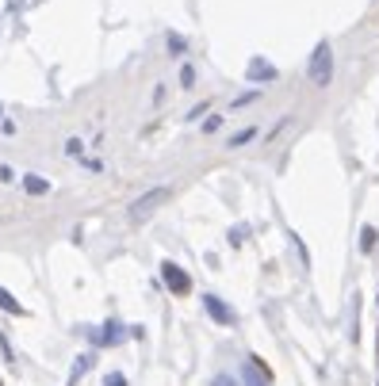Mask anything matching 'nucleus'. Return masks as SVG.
Segmentation results:
<instances>
[{"label": "nucleus", "mask_w": 379, "mask_h": 386, "mask_svg": "<svg viewBox=\"0 0 379 386\" xmlns=\"http://www.w3.org/2000/svg\"><path fill=\"white\" fill-rule=\"evenodd\" d=\"M215 386H234V383L227 379V375H219V379H215Z\"/></svg>", "instance_id": "13"}, {"label": "nucleus", "mask_w": 379, "mask_h": 386, "mask_svg": "<svg viewBox=\"0 0 379 386\" xmlns=\"http://www.w3.org/2000/svg\"><path fill=\"white\" fill-rule=\"evenodd\" d=\"M161 279H165V287L173 294H188L192 291V279L184 268H176V264H161Z\"/></svg>", "instance_id": "2"}, {"label": "nucleus", "mask_w": 379, "mask_h": 386, "mask_svg": "<svg viewBox=\"0 0 379 386\" xmlns=\"http://www.w3.org/2000/svg\"><path fill=\"white\" fill-rule=\"evenodd\" d=\"M310 85H318V88H326L329 80H334V50H329V43H318L314 46V54H310Z\"/></svg>", "instance_id": "1"}, {"label": "nucleus", "mask_w": 379, "mask_h": 386, "mask_svg": "<svg viewBox=\"0 0 379 386\" xmlns=\"http://www.w3.org/2000/svg\"><path fill=\"white\" fill-rule=\"evenodd\" d=\"M165 195H169V187H157V192L142 195V199H138V203H134V207H131V218H134V222H142V218H146L153 207H157L161 199H165Z\"/></svg>", "instance_id": "4"}, {"label": "nucleus", "mask_w": 379, "mask_h": 386, "mask_svg": "<svg viewBox=\"0 0 379 386\" xmlns=\"http://www.w3.org/2000/svg\"><path fill=\"white\" fill-rule=\"evenodd\" d=\"M253 134H257V130H241V134H234V138H230V145H245V142H253Z\"/></svg>", "instance_id": "10"}, {"label": "nucleus", "mask_w": 379, "mask_h": 386, "mask_svg": "<svg viewBox=\"0 0 379 386\" xmlns=\"http://www.w3.org/2000/svg\"><path fill=\"white\" fill-rule=\"evenodd\" d=\"M0 310H8V314H15V317H23V314H27V310H23L20 302L12 299V291H4V287H0Z\"/></svg>", "instance_id": "6"}, {"label": "nucleus", "mask_w": 379, "mask_h": 386, "mask_svg": "<svg viewBox=\"0 0 379 386\" xmlns=\"http://www.w3.org/2000/svg\"><path fill=\"white\" fill-rule=\"evenodd\" d=\"M203 306H207V314H211L219 325H234V322H238V314H234V310L219 299V294H207V299H203Z\"/></svg>", "instance_id": "3"}, {"label": "nucleus", "mask_w": 379, "mask_h": 386, "mask_svg": "<svg viewBox=\"0 0 379 386\" xmlns=\"http://www.w3.org/2000/svg\"><path fill=\"white\" fill-rule=\"evenodd\" d=\"M376 241H379V234H376L372 226H364V234H360V249L372 252V249H376Z\"/></svg>", "instance_id": "8"}, {"label": "nucleus", "mask_w": 379, "mask_h": 386, "mask_svg": "<svg viewBox=\"0 0 379 386\" xmlns=\"http://www.w3.org/2000/svg\"><path fill=\"white\" fill-rule=\"evenodd\" d=\"M245 386H264V383H261V379H257V375H253V364L245 367Z\"/></svg>", "instance_id": "12"}, {"label": "nucleus", "mask_w": 379, "mask_h": 386, "mask_svg": "<svg viewBox=\"0 0 379 386\" xmlns=\"http://www.w3.org/2000/svg\"><path fill=\"white\" fill-rule=\"evenodd\" d=\"M249 77H253V80H272V77H276V69L264 65V62H253V65H249Z\"/></svg>", "instance_id": "7"}, {"label": "nucleus", "mask_w": 379, "mask_h": 386, "mask_svg": "<svg viewBox=\"0 0 379 386\" xmlns=\"http://www.w3.org/2000/svg\"><path fill=\"white\" fill-rule=\"evenodd\" d=\"M88 336H92V344L108 348V344H119L127 333H123V325H115V322H111V325H103V333H88Z\"/></svg>", "instance_id": "5"}, {"label": "nucleus", "mask_w": 379, "mask_h": 386, "mask_svg": "<svg viewBox=\"0 0 379 386\" xmlns=\"http://www.w3.org/2000/svg\"><path fill=\"white\" fill-rule=\"evenodd\" d=\"M27 192H35V195H46V192H50V184H46V180H35V176H27Z\"/></svg>", "instance_id": "9"}, {"label": "nucleus", "mask_w": 379, "mask_h": 386, "mask_svg": "<svg viewBox=\"0 0 379 386\" xmlns=\"http://www.w3.org/2000/svg\"><path fill=\"white\" fill-rule=\"evenodd\" d=\"M103 386H127V379H123V375H119V371H111L108 379H103Z\"/></svg>", "instance_id": "11"}]
</instances>
